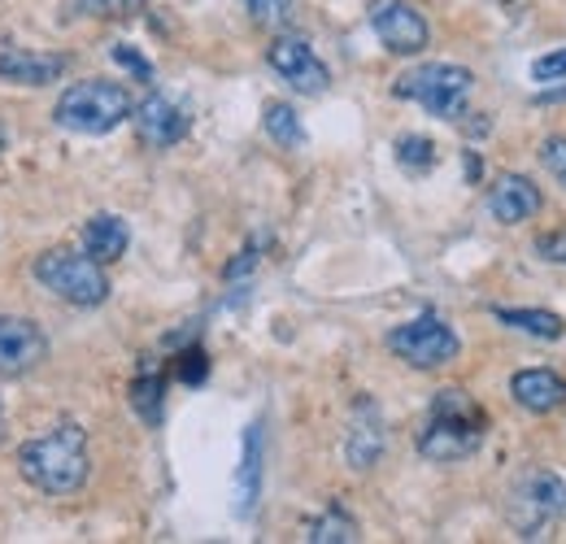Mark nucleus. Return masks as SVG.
Instances as JSON below:
<instances>
[{
	"label": "nucleus",
	"mask_w": 566,
	"mask_h": 544,
	"mask_svg": "<svg viewBox=\"0 0 566 544\" xmlns=\"http://www.w3.org/2000/svg\"><path fill=\"white\" fill-rule=\"evenodd\" d=\"M392 92L401 101H415L423 105L431 118H444V123H462L467 118V101L475 92V74L467 66H453V62H427V66L406 70Z\"/></svg>",
	"instance_id": "20e7f679"
},
{
	"label": "nucleus",
	"mask_w": 566,
	"mask_h": 544,
	"mask_svg": "<svg viewBox=\"0 0 566 544\" xmlns=\"http://www.w3.org/2000/svg\"><path fill=\"white\" fill-rule=\"evenodd\" d=\"M305 541L310 544H354V541H361V532H357V523L340 510V505H332L323 519H314V523L305 527Z\"/></svg>",
	"instance_id": "aec40b11"
},
{
	"label": "nucleus",
	"mask_w": 566,
	"mask_h": 544,
	"mask_svg": "<svg viewBox=\"0 0 566 544\" xmlns=\"http://www.w3.org/2000/svg\"><path fill=\"white\" fill-rule=\"evenodd\" d=\"M370 31L392 57H419L431 40L427 18L410 0H370Z\"/></svg>",
	"instance_id": "6e6552de"
},
{
	"label": "nucleus",
	"mask_w": 566,
	"mask_h": 544,
	"mask_svg": "<svg viewBox=\"0 0 566 544\" xmlns=\"http://www.w3.org/2000/svg\"><path fill=\"white\" fill-rule=\"evenodd\" d=\"M384 444H388V436H384L379 409L370 406V401H357L349 436H345V458H349V467H354V471H370V467L384 458Z\"/></svg>",
	"instance_id": "2eb2a0df"
},
{
	"label": "nucleus",
	"mask_w": 566,
	"mask_h": 544,
	"mask_svg": "<svg viewBox=\"0 0 566 544\" xmlns=\"http://www.w3.org/2000/svg\"><path fill=\"white\" fill-rule=\"evenodd\" d=\"M496 4H518V0H496Z\"/></svg>",
	"instance_id": "7c9ffc66"
},
{
	"label": "nucleus",
	"mask_w": 566,
	"mask_h": 544,
	"mask_svg": "<svg viewBox=\"0 0 566 544\" xmlns=\"http://www.w3.org/2000/svg\"><path fill=\"white\" fill-rule=\"evenodd\" d=\"M388 348L406 366H415V370H440V366H449L462 353V341H458V332L440 314H419V318L392 327Z\"/></svg>",
	"instance_id": "423d86ee"
},
{
	"label": "nucleus",
	"mask_w": 566,
	"mask_h": 544,
	"mask_svg": "<svg viewBox=\"0 0 566 544\" xmlns=\"http://www.w3.org/2000/svg\"><path fill=\"white\" fill-rule=\"evenodd\" d=\"M532 79H536V83H563L566 79V49H554V53L536 57V62H532Z\"/></svg>",
	"instance_id": "a878e982"
},
{
	"label": "nucleus",
	"mask_w": 566,
	"mask_h": 544,
	"mask_svg": "<svg viewBox=\"0 0 566 544\" xmlns=\"http://www.w3.org/2000/svg\"><path fill=\"white\" fill-rule=\"evenodd\" d=\"M127 244H132V227H127L118 213H96V218H87V227H83V253H87V258H96L101 266H114V262L127 253Z\"/></svg>",
	"instance_id": "f3484780"
},
{
	"label": "nucleus",
	"mask_w": 566,
	"mask_h": 544,
	"mask_svg": "<svg viewBox=\"0 0 566 544\" xmlns=\"http://www.w3.org/2000/svg\"><path fill=\"white\" fill-rule=\"evenodd\" d=\"M132 118H136L140 139L144 144H153V148H175L179 139L188 136V127H192L188 109H184V105H175V101H170V96H161V92L144 96L140 105L132 109Z\"/></svg>",
	"instance_id": "9b49d317"
},
{
	"label": "nucleus",
	"mask_w": 566,
	"mask_h": 544,
	"mask_svg": "<svg viewBox=\"0 0 566 544\" xmlns=\"http://www.w3.org/2000/svg\"><path fill=\"white\" fill-rule=\"evenodd\" d=\"M262 127H266V136L275 139L280 148H301V144H305L301 114H296L287 101H271V105L262 109Z\"/></svg>",
	"instance_id": "6ab92c4d"
},
{
	"label": "nucleus",
	"mask_w": 566,
	"mask_h": 544,
	"mask_svg": "<svg viewBox=\"0 0 566 544\" xmlns=\"http://www.w3.org/2000/svg\"><path fill=\"white\" fill-rule=\"evenodd\" d=\"M206 375H210V357H206L201 348H188V353L179 357V379H184V384H206Z\"/></svg>",
	"instance_id": "bb28decb"
},
{
	"label": "nucleus",
	"mask_w": 566,
	"mask_h": 544,
	"mask_svg": "<svg viewBox=\"0 0 566 544\" xmlns=\"http://www.w3.org/2000/svg\"><path fill=\"white\" fill-rule=\"evenodd\" d=\"M493 314L505 327H514V332H523V336H532V341H563V332H566L563 318H558L554 310H505V305H496Z\"/></svg>",
	"instance_id": "a211bd4d"
},
{
	"label": "nucleus",
	"mask_w": 566,
	"mask_h": 544,
	"mask_svg": "<svg viewBox=\"0 0 566 544\" xmlns=\"http://www.w3.org/2000/svg\"><path fill=\"white\" fill-rule=\"evenodd\" d=\"M71 70V57L62 53H31V49H0V83H22V87H44L57 83Z\"/></svg>",
	"instance_id": "f8f14e48"
},
{
	"label": "nucleus",
	"mask_w": 566,
	"mask_h": 544,
	"mask_svg": "<svg viewBox=\"0 0 566 544\" xmlns=\"http://www.w3.org/2000/svg\"><path fill=\"white\" fill-rule=\"evenodd\" d=\"M0 431H4V422H0Z\"/></svg>",
	"instance_id": "2f4dec72"
},
{
	"label": "nucleus",
	"mask_w": 566,
	"mask_h": 544,
	"mask_svg": "<svg viewBox=\"0 0 566 544\" xmlns=\"http://www.w3.org/2000/svg\"><path fill=\"white\" fill-rule=\"evenodd\" d=\"M240 4L249 9V18L258 27H283L292 18V9H296V0H240Z\"/></svg>",
	"instance_id": "5701e85b"
},
{
	"label": "nucleus",
	"mask_w": 566,
	"mask_h": 544,
	"mask_svg": "<svg viewBox=\"0 0 566 544\" xmlns=\"http://www.w3.org/2000/svg\"><path fill=\"white\" fill-rule=\"evenodd\" d=\"M132 406L144 422H157L161 418V406H166V379L161 375H140L132 384Z\"/></svg>",
	"instance_id": "412c9836"
},
{
	"label": "nucleus",
	"mask_w": 566,
	"mask_h": 544,
	"mask_svg": "<svg viewBox=\"0 0 566 544\" xmlns=\"http://www.w3.org/2000/svg\"><path fill=\"white\" fill-rule=\"evenodd\" d=\"M18 471L31 488L49 496H71L87 483L92 458H87V431L78 422H57L44 436L27 440L18 449Z\"/></svg>",
	"instance_id": "f257e3e1"
},
{
	"label": "nucleus",
	"mask_w": 566,
	"mask_h": 544,
	"mask_svg": "<svg viewBox=\"0 0 566 544\" xmlns=\"http://www.w3.org/2000/svg\"><path fill=\"white\" fill-rule=\"evenodd\" d=\"M510 397L527 414H554L566 406V379L558 370H545V366H532V370H518L510 379Z\"/></svg>",
	"instance_id": "dca6fc26"
},
{
	"label": "nucleus",
	"mask_w": 566,
	"mask_h": 544,
	"mask_svg": "<svg viewBox=\"0 0 566 544\" xmlns=\"http://www.w3.org/2000/svg\"><path fill=\"white\" fill-rule=\"evenodd\" d=\"M489 209L505 227L527 222L532 213H541V188L527 175H496L493 188H489Z\"/></svg>",
	"instance_id": "4468645a"
},
{
	"label": "nucleus",
	"mask_w": 566,
	"mask_h": 544,
	"mask_svg": "<svg viewBox=\"0 0 566 544\" xmlns=\"http://www.w3.org/2000/svg\"><path fill=\"white\" fill-rule=\"evenodd\" d=\"M397 161L410 170V175H423L436 166V144L427 136H401L397 139Z\"/></svg>",
	"instance_id": "4be33fe9"
},
{
	"label": "nucleus",
	"mask_w": 566,
	"mask_h": 544,
	"mask_svg": "<svg viewBox=\"0 0 566 544\" xmlns=\"http://www.w3.org/2000/svg\"><path fill=\"white\" fill-rule=\"evenodd\" d=\"M484 427H489L484 409L475 406L462 388H444L431 401V418H427L423 436H419V453L427 462H440V467L462 462L484 444Z\"/></svg>",
	"instance_id": "f03ea898"
},
{
	"label": "nucleus",
	"mask_w": 566,
	"mask_h": 544,
	"mask_svg": "<svg viewBox=\"0 0 566 544\" xmlns=\"http://www.w3.org/2000/svg\"><path fill=\"white\" fill-rule=\"evenodd\" d=\"M262 422L244 427V444H240V467H235V519H253L258 501H262Z\"/></svg>",
	"instance_id": "ddd939ff"
},
{
	"label": "nucleus",
	"mask_w": 566,
	"mask_h": 544,
	"mask_svg": "<svg viewBox=\"0 0 566 544\" xmlns=\"http://www.w3.org/2000/svg\"><path fill=\"white\" fill-rule=\"evenodd\" d=\"M114 62H118V66H127L132 74H136V79H144V83H153V66L144 62V57L136 53V49H132V44H114Z\"/></svg>",
	"instance_id": "c85d7f7f"
},
{
	"label": "nucleus",
	"mask_w": 566,
	"mask_h": 544,
	"mask_svg": "<svg viewBox=\"0 0 566 544\" xmlns=\"http://www.w3.org/2000/svg\"><path fill=\"white\" fill-rule=\"evenodd\" d=\"M510 519L527 541H536L549 523L566 519V483L558 475H545V471L527 475L510 492Z\"/></svg>",
	"instance_id": "0eeeda50"
},
{
	"label": "nucleus",
	"mask_w": 566,
	"mask_h": 544,
	"mask_svg": "<svg viewBox=\"0 0 566 544\" xmlns=\"http://www.w3.org/2000/svg\"><path fill=\"white\" fill-rule=\"evenodd\" d=\"M541 166L554 175L558 188H566V139L563 136H549L541 144Z\"/></svg>",
	"instance_id": "393cba45"
},
{
	"label": "nucleus",
	"mask_w": 566,
	"mask_h": 544,
	"mask_svg": "<svg viewBox=\"0 0 566 544\" xmlns=\"http://www.w3.org/2000/svg\"><path fill=\"white\" fill-rule=\"evenodd\" d=\"M132 92L114 79H83V83H71L57 105H53V118L62 132H74V136H109L118 132L127 118H132Z\"/></svg>",
	"instance_id": "7ed1b4c3"
},
{
	"label": "nucleus",
	"mask_w": 566,
	"mask_h": 544,
	"mask_svg": "<svg viewBox=\"0 0 566 544\" xmlns=\"http://www.w3.org/2000/svg\"><path fill=\"white\" fill-rule=\"evenodd\" d=\"M4 139H9V132H4V123H0V153H4Z\"/></svg>",
	"instance_id": "c756f323"
},
{
	"label": "nucleus",
	"mask_w": 566,
	"mask_h": 544,
	"mask_svg": "<svg viewBox=\"0 0 566 544\" xmlns=\"http://www.w3.org/2000/svg\"><path fill=\"white\" fill-rule=\"evenodd\" d=\"M35 283L49 287L57 301L78 305V310H96L109 301V274L96 258L74 253V249H49L35 258Z\"/></svg>",
	"instance_id": "39448f33"
},
{
	"label": "nucleus",
	"mask_w": 566,
	"mask_h": 544,
	"mask_svg": "<svg viewBox=\"0 0 566 544\" xmlns=\"http://www.w3.org/2000/svg\"><path fill=\"white\" fill-rule=\"evenodd\" d=\"M74 4H78V13H87V18H127V13L144 9L148 0H74Z\"/></svg>",
	"instance_id": "b1692460"
},
{
	"label": "nucleus",
	"mask_w": 566,
	"mask_h": 544,
	"mask_svg": "<svg viewBox=\"0 0 566 544\" xmlns=\"http://www.w3.org/2000/svg\"><path fill=\"white\" fill-rule=\"evenodd\" d=\"M266 66L275 70L292 92H301V96H323V92L332 87V70L323 66V57H318V53L310 49V40H301V35H280V40H271Z\"/></svg>",
	"instance_id": "1a4fd4ad"
},
{
	"label": "nucleus",
	"mask_w": 566,
	"mask_h": 544,
	"mask_svg": "<svg viewBox=\"0 0 566 544\" xmlns=\"http://www.w3.org/2000/svg\"><path fill=\"white\" fill-rule=\"evenodd\" d=\"M536 253H541L545 262H554V266H566V227L536 236Z\"/></svg>",
	"instance_id": "cd10ccee"
},
{
	"label": "nucleus",
	"mask_w": 566,
	"mask_h": 544,
	"mask_svg": "<svg viewBox=\"0 0 566 544\" xmlns=\"http://www.w3.org/2000/svg\"><path fill=\"white\" fill-rule=\"evenodd\" d=\"M49 362V336L35 318L0 314V379H22Z\"/></svg>",
	"instance_id": "9d476101"
}]
</instances>
